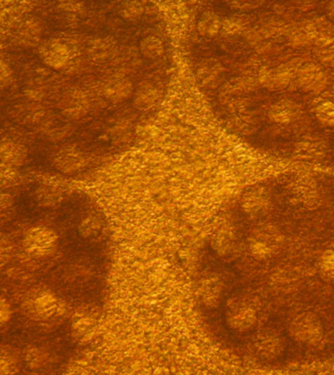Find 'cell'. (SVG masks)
<instances>
[{
  "mask_svg": "<svg viewBox=\"0 0 334 375\" xmlns=\"http://www.w3.org/2000/svg\"><path fill=\"white\" fill-rule=\"evenodd\" d=\"M222 23L220 17L212 11H206L199 17L197 24V31L199 36L212 38L221 33Z\"/></svg>",
  "mask_w": 334,
  "mask_h": 375,
  "instance_id": "23",
  "label": "cell"
},
{
  "mask_svg": "<svg viewBox=\"0 0 334 375\" xmlns=\"http://www.w3.org/2000/svg\"><path fill=\"white\" fill-rule=\"evenodd\" d=\"M223 65L216 59L202 61L197 70V84L206 89H213L221 84L223 77Z\"/></svg>",
  "mask_w": 334,
  "mask_h": 375,
  "instance_id": "16",
  "label": "cell"
},
{
  "mask_svg": "<svg viewBox=\"0 0 334 375\" xmlns=\"http://www.w3.org/2000/svg\"><path fill=\"white\" fill-rule=\"evenodd\" d=\"M326 14H328L329 20L334 23V0L329 2L328 7H326Z\"/></svg>",
  "mask_w": 334,
  "mask_h": 375,
  "instance_id": "39",
  "label": "cell"
},
{
  "mask_svg": "<svg viewBox=\"0 0 334 375\" xmlns=\"http://www.w3.org/2000/svg\"><path fill=\"white\" fill-rule=\"evenodd\" d=\"M24 362L28 365L30 369H43L45 365H47L48 355L43 351L38 348L30 347L23 352Z\"/></svg>",
  "mask_w": 334,
  "mask_h": 375,
  "instance_id": "29",
  "label": "cell"
},
{
  "mask_svg": "<svg viewBox=\"0 0 334 375\" xmlns=\"http://www.w3.org/2000/svg\"><path fill=\"white\" fill-rule=\"evenodd\" d=\"M158 91L152 82H143L134 89V106L140 111H147L157 104Z\"/></svg>",
  "mask_w": 334,
  "mask_h": 375,
  "instance_id": "22",
  "label": "cell"
},
{
  "mask_svg": "<svg viewBox=\"0 0 334 375\" xmlns=\"http://www.w3.org/2000/svg\"><path fill=\"white\" fill-rule=\"evenodd\" d=\"M284 237L275 226L261 225L253 229L248 238V247L255 259L266 260L275 257L282 248Z\"/></svg>",
  "mask_w": 334,
  "mask_h": 375,
  "instance_id": "4",
  "label": "cell"
},
{
  "mask_svg": "<svg viewBox=\"0 0 334 375\" xmlns=\"http://www.w3.org/2000/svg\"><path fill=\"white\" fill-rule=\"evenodd\" d=\"M21 310L29 320L53 323L66 314V304L55 291L46 286L31 287L24 294Z\"/></svg>",
  "mask_w": 334,
  "mask_h": 375,
  "instance_id": "1",
  "label": "cell"
},
{
  "mask_svg": "<svg viewBox=\"0 0 334 375\" xmlns=\"http://www.w3.org/2000/svg\"><path fill=\"white\" fill-rule=\"evenodd\" d=\"M28 158V148L22 144L7 142L0 145V163L7 167L24 165Z\"/></svg>",
  "mask_w": 334,
  "mask_h": 375,
  "instance_id": "21",
  "label": "cell"
},
{
  "mask_svg": "<svg viewBox=\"0 0 334 375\" xmlns=\"http://www.w3.org/2000/svg\"><path fill=\"white\" fill-rule=\"evenodd\" d=\"M224 320L227 328L238 335H245L257 325L255 307L241 297H231L224 307Z\"/></svg>",
  "mask_w": 334,
  "mask_h": 375,
  "instance_id": "3",
  "label": "cell"
},
{
  "mask_svg": "<svg viewBox=\"0 0 334 375\" xmlns=\"http://www.w3.org/2000/svg\"><path fill=\"white\" fill-rule=\"evenodd\" d=\"M319 266L326 277L334 279V250L324 253L319 260Z\"/></svg>",
  "mask_w": 334,
  "mask_h": 375,
  "instance_id": "33",
  "label": "cell"
},
{
  "mask_svg": "<svg viewBox=\"0 0 334 375\" xmlns=\"http://www.w3.org/2000/svg\"><path fill=\"white\" fill-rule=\"evenodd\" d=\"M314 116L319 123L328 128L334 126V102L326 101L314 109Z\"/></svg>",
  "mask_w": 334,
  "mask_h": 375,
  "instance_id": "30",
  "label": "cell"
},
{
  "mask_svg": "<svg viewBox=\"0 0 334 375\" xmlns=\"http://www.w3.org/2000/svg\"><path fill=\"white\" fill-rule=\"evenodd\" d=\"M13 316V309L10 302L0 296V328H4Z\"/></svg>",
  "mask_w": 334,
  "mask_h": 375,
  "instance_id": "35",
  "label": "cell"
},
{
  "mask_svg": "<svg viewBox=\"0 0 334 375\" xmlns=\"http://www.w3.org/2000/svg\"><path fill=\"white\" fill-rule=\"evenodd\" d=\"M14 72L10 66L3 61H0V91L11 86L14 82Z\"/></svg>",
  "mask_w": 334,
  "mask_h": 375,
  "instance_id": "32",
  "label": "cell"
},
{
  "mask_svg": "<svg viewBox=\"0 0 334 375\" xmlns=\"http://www.w3.org/2000/svg\"><path fill=\"white\" fill-rule=\"evenodd\" d=\"M144 13V7L140 2L134 1L129 2L126 4V6L124 7L123 10V18H126V20L132 21L136 20V19L141 17Z\"/></svg>",
  "mask_w": 334,
  "mask_h": 375,
  "instance_id": "34",
  "label": "cell"
},
{
  "mask_svg": "<svg viewBox=\"0 0 334 375\" xmlns=\"http://www.w3.org/2000/svg\"><path fill=\"white\" fill-rule=\"evenodd\" d=\"M24 365L23 352L10 344H0V374H15Z\"/></svg>",
  "mask_w": 334,
  "mask_h": 375,
  "instance_id": "18",
  "label": "cell"
},
{
  "mask_svg": "<svg viewBox=\"0 0 334 375\" xmlns=\"http://www.w3.org/2000/svg\"><path fill=\"white\" fill-rule=\"evenodd\" d=\"M73 48L62 40L52 38L38 45V56L43 64L55 70H65L72 62Z\"/></svg>",
  "mask_w": 334,
  "mask_h": 375,
  "instance_id": "7",
  "label": "cell"
},
{
  "mask_svg": "<svg viewBox=\"0 0 334 375\" xmlns=\"http://www.w3.org/2000/svg\"><path fill=\"white\" fill-rule=\"evenodd\" d=\"M211 247L224 261H233L241 250L240 240L233 226L225 225L219 229L212 240Z\"/></svg>",
  "mask_w": 334,
  "mask_h": 375,
  "instance_id": "12",
  "label": "cell"
},
{
  "mask_svg": "<svg viewBox=\"0 0 334 375\" xmlns=\"http://www.w3.org/2000/svg\"><path fill=\"white\" fill-rule=\"evenodd\" d=\"M91 101L89 95L82 89H70L63 95L58 103V109L66 118L79 121L89 113Z\"/></svg>",
  "mask_w": 334,
  "mask_h": 375,
  "instance_id": "10",
  "label": "cell"
},
{
  "mask_svg": "<svg viewBox=\"0 0 334 375\" xmlns=\"http://www.w3.org/2000/svg\"><path fill=\"white\" fill-rule=\"evenodd\" d=\"M15 199L9 194H0V226L7 225L16 218Z\"/></svg>",
  "mask_w": 334,
  "mask_h": 375,
  "instance_id": "27",
  "label": "cell"
},
{
  "mask_svg": "<svg viewBox=\"0 0 334 375\" xmlns=\"http://www.w3.org/2000/svg\"><path fill=\"white\" fill-rule=\"evenodd\" d=\"M319 61L328 66H334V45L321 48L318 55Z\"/></svg>",
  "mask_w": 334,
  "mask_h": 375,
  "instance_id": "37",
  "label": "cell"
},
{
  "mask_svg": "<svg viewBox=\"0 0 334 375\" xmlns=\"http://www.w3.org/2000/svg\"><path fill=\"white\" fill-rule=\"evenodd\" d=\"M295 82L304 92L321 94L328 85V75L314 63H304L297 72Z\"/></svg>",
  "mask_w": 334,
  "mask_h": 375,
  "instance_id": "13",
  "label": "cell"
},
{
  "mask_svg": "<svg viewBox=\"0 0 334 375\" xmlns=\"http://www.w3.org/2000/svg\"><path fill=\"white\" fill-rule=\"evenodd\" d=\"M253 349L261 359L275 360L284 352V341L277 331L268 328L256 335L253 340Z\"/></svg>",
  "mask_w": 334,
  "mask_h": 375,
  "instance_id": "14",
  "label": "cell"
},
{
  "mask_svg": "<svg viewBox=\"0 0 334 375\" xmlns=\"http://www.w3.org/2000/svg\"><path fill=\"white\" fill-rule=\"evenodd\" d=\"M102 223L101 220L96 215H87L82 219L79 224V234L82 238H89L95 237L97 234L101 232Z\"/></svg>",
  "mask_w": 334,
  "mask_h": 375,
  "instance_id": "28",
  "label": "cell"
},
{
  "mask_svg": "<svg viewBox=\"0 0 334 375\" xmlns=\"http://www.w3.org/2000/svg\"><path fill=\"white\" fill-rule=\"evenodd\" d=\"M256 82L251 77H236L222 85L219 100L222 104H229L236 97L248 93L255 89Z\"/></svg>",
  "mask_w": 334,
  "mask_h": 375,
  "instance_id": "17",
  "label": "cell"
},
{
  "mask_svg": "<svg viewBox=\"0 0 334 375\" xmlns=\"http://www.w3.org/2000/svg\"><path fill=\"white\" fill-rule=\"evenodd\" d=\"M4 247L2 245L1 240H0V259H1L2 255H3Z\"/></svg>",
  "mask_w": 334,
  "mask_h": 375,
  "instance_id": "40",
  "label": "cell"
},
{
  "mask_svg": "<svg viewBox=\"0 0 334 375\" xmlns=\"http://www.w3.org/2000/svg\"><path fill=\"white\" fill-rule=\"evenodd\" d=\"M329 96L331 97V99H333V102H334V84L333 86L331 87V91H329Z\"/></svg>",
  "mask_w": 334,
  "mask_h": 375,
  "instance_id": "41",
  "label": "cell"
},
{
  "mask_svg": "<svg viewBox=\"0 0 334 375\" xmlns=\"http://www.w3.org/2000/svg\"><path fill=\"white\" fill-rule=\"evenodd\" d=\"M134 85L123 72H114L99 85L100 96L113 103H121L133 96Z\"/></svg>",
  "mask_w": 334,
  "mask_h": 375,
  "instance_id": "9",
  "label": "cell"
},
{
  "mask_svg": "<svg viewBox=\"0 0 334 375\" xmlns=\"http://www.w3.org/2000/svg\"><path fill=\"white\" fill-rule=\"evenodd\" d=\"M272 208V199L269 192L263 187L253 188L243 194L241 209L250 219L264 217Z\"/></svg>",
  "mask_w": 334,
  "mask_h": 375,
  "instance_id": "11",
  "label": "cell"
},
{
  "mask_svg": "<svg viewBox=\"0 0 334 375\" xmlns=\"http://www.w3.org/2000/svg\"><path fill=\"white\" fill-rule=\"evenodd\" d=\"M35 199L38 206L41 208H48L59 204L62 199V194L56 188L43 185L36 189Z\"/></svg>",
  "mask_w": 334,
  "mask_h": 375,
  "instance_id": "25",
  "label": "cell"
},
{
  "mask_svg": "<svg viewBox=\"0 0 334 375\" xmlns=\"http://www.w3.org/2000/svg\"><path fill=\"white\" fill-rule=\"evenodd\" d=\"M59 247V236L47 226L36 225L26 229L22 238L24 252L33 259H46L54 255Z\"/></svg>",
  "mask_w": 334,
  "mask_h": 375,
  "instance_id": "2",
  "label": "cell"
},
{
  "mask_svg": "<svg viewBox=\"0 0 334 375\" xmlns=\"http://www.w3.org/2000/svg\"><path fill=\"white\" fill-rule=\"evenodd\" d=\"M139 50L146 59L155 60L165 54V45L158 36H148L140 41Z\"/></svg>",
  "mask_w": 334,
  "mask_h": 375,
  "instance_id": "24",
  "label": "cell"
},
{
  "mask_svg": "<svg viewBox=\"0 0 334 375\" xmlns=\"http://www.w3.org/2000/svg\"><path fill=\"white\" fill-rule=\"evenodd\" d=\"M303 64V59L294 58L278 67L262 68L258 74V84L271 91L287 89L296 79L297 72Z\"/></svg>",
  "mask_w": 334,
  "mask_h": 375,
  "instance_id": "5",
  "label": "cell"
},
{
  "mask_svg": "<svg viewBox=\"0 0 334 375\" xmlns=\"http://www.w3.org/2000/svg\"><path fill=\"white\" fill-rule=\"evenodd\" d=\"M243 25L241 20L238 19H227L222 23L221 33L228 36L238 35L243 31Z\"/></svg>",
  "mask_w": 334,
  "mask_h": 375,
  "instance_id": "36",
  "label": "cell"
},
{
  "mask_svg": "<svg viewBox=\"0 0 334 375\" xmlns=\"http://www.w3.org/2000/svg\"><path fill=\"white\" fill-rule=\"evenodd\" d=\"M265 0H227L233 10L248 12L255 10L264 4Z\"/></svg>",
  "mask_w": 334,
  "mask_h": 375,
  "instance_id": "31",
  "label": "cell"
},
{
  "mask_svg": "<svg viewBox=\"0 0 334 375\" xmlns=\"http://www.w3.org/2000/svg\"><path fill=\"white\" fill-rule=\"evenodd\" d=\"M289 335L297 342L317 345L323 339L324 330L321 321L310 312L295 316L289 323Z\"/></svg>",
  "mask_w": 334,
  "mask_h": 375,
  "instance_id": "6",
  "label": "cell"
},
{
  "mask_svg": "<svg viewBox=\"0 0 334 375\" xmlns=\"http://www.w3.org/2000/svg\"><path fill=\"white\" fill-rule=\"evenodd\" d=\"M87 50L92 60L103 63L105 61L113 60L118 54L119 47L114 38H98L90 41Z\"/></svg>",
  "mask_w": 334,
  "mask_h": 375,
  "instance_id": "20",
  "label": "cell"
},
{
  "mask_svg": "<svg viewBox=\"0 0 334 375\" xmlns=\"http://www.w3.org/2000/svg\"><path fill=\"white\" fill-rule=\"evenodd\" d=\"M52 164L63 174L72 175L84 170L89 165V158L80 148L66 146L53 155Z\"/></svg>",
  "mask_w": 334,
  "mask_h": 375,
  "instance_id": "8",
  "label": "cell"
},
{
  "mask_svg": "<svg viewBox=\"0 0 334 375\" xmlns=\"http://www.w3.org/2000/svg\"><path fill=\"white\" fill-rule=\"evenodd\" d=\"M64 1L65 8L69 10H77V7L80 6L82 0H63Z\"/></svg>",
  "mask_w": 334,
  "mask_h": 375,
  "instance_id": "38",
  "label": "cell"
},
{
  "mask_svg": "<svg viewBox=\"0 0 334 375\" xmlns=\"http://www.w3.org/2000/svg\"><path fill=\"white\" fill-rule=\"evenodd\" d=\"M43 31L40 25L36 23H29L19 31L18 41L25 47H36L41 43Z\"/></svg>",
  "mask_w": 334,
  "mask_h": 375,
  "instance_id": "26",
  "label": "cell"
},
{
  "mask_svg": "<svg viewBox=\"0 0 334 375\" xmlns=\"http://www.w3.org/2000/svg\"><path fill=\"white\" fill-rule=\"evenodd\" d=\"M197 293L199 301L206 308H218L224 296V282L217 275L204 277L199 282Z\"/></svg>",
  "mask_w": 334,
  "mask_h": 375,
  "instance_id": "15",
  "label": "cell"
},
{
  "mask_svg": "<svg viewBox=\"0 0 334 375\" xmlns=\"http://www.w3.org/2000/svg\"><path fill=\"white\" fill-rule=\"evenodd\" d=\"M301 111L298 104L291 100H280L271 106L268 118L275 123L287 124L296 121Z\"/></svg>",
  "mask_w": 334,
  "mask_h": 375,
  "instance_id": "19",
  "label": "cell"
}]
</instances>
